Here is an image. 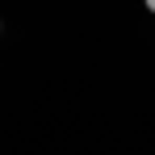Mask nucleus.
Here are the masks:
<instances>
[{
	"mask_svg": "<svg viewBox=\"0 0 155 155\" xmlns=\"http://www.w3.org/2000/svg\"><path fill=\"white\" fill-rule=\"evenodd\" d=\"M151 13H155V0H151Z\"/></svg>",
	"mask_w": 155,
	"mask_h": 155,
	"instance_id": "1",
	"label": "nucleus"
}]
</instances>
